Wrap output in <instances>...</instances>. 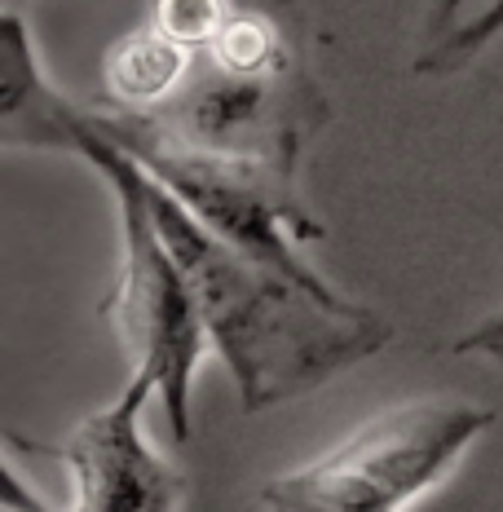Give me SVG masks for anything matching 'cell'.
<instances>
[{"label": "cell", "instance_id": "cell-6", "mask_svg": "<svg viewBox=\"0 0 503 512\" xmlns=\"http://www.w3.org/2000/svg\"><path fill=\"white\" fill-rule=\"evenodd\" d=\"M159 393L151 371H133L102 411L84 415L62 442L40 451L67 468V512H177L186 499V473L151 446L142 411Z\"/></svg>", "mask_w": 503, "mask_h": 512}, {"label": "cell", "instance_id": "cell-5", "mask_svg": "<svg viewBox=\"0 0 503 512\" xmlns=\"http://www.w3.org/2000/svg\"><path fill=\"white\" fill-rule=\"evenodd\" d=\"M137 120L181 146L296 177L309 142L327 128V93L305 62V40L274 62H230L199 49L173 98Z\"/></svg>", "mask_w": 503, "mask_h": 512}, {"label": "cell", "instance_id": "cell-13", "mask_svg": "<svg viewBox=\"0 0 503 512\" xmlns=\"http://www.w3.org/2000/svg\"><path fill=\"white\" fill-rule=\"evenodd\" d=\"M490 358H495V362H503V349H499V354H490Z\"/></svg>", "mask_w": 503, "mask_h": 512}, {"label": "cell", "instance_id": "cell-10", "mask_svg": "<svg viewBox=\"0 0 503 512\" xmlns=\"http://www.w3.org/2000/svg\"><path fill=\"white\" fill-rule=\"evenodd\" d=\"M234 5H239V0H155L151 27H159L168 40H177L181 49L199 53L230 23Z\"/></svg>", "mask_w": 503, "mask_h": 512}, {"label": "cell", "instance_id": "cell-1", "mask_svg": "<svg viewBox=\"0 0 503 512\" xmlns=\"http://www.w3.org/2000/svg\"><path fill=\"white\" fill-rule=\"evenodd\" d=\"M146 190L168 248L195 287L212 354L226 362L248 415L323 389L393 340L389 318L336 283L287 279L203 230L151 173Z\"/></svg>", "mask_w": 503, "mask_h": 512}, {"label": "cell", "instance_id": "cell-8", "mask_svg": "<svg viewBox=\"0 0 503 512\" xmlns=\"http://www.w3.org/2000/svg\"><path fill=\"white\" fill-rule=\"evenodd\" d=\"M195 53L168 40L159 27H137L124 40H115L106 53V102L124 115H155L186 80Z\"/></svg>", "mask_w": 503, "mask_h": 512}, {"label": "cell", "instance_id": "cell-4", "mask_svg": "<svg viewBox=\"0 0 503 512\" xmlns=\"http://www.w3.org/2000/svg\"><path fill=\"white\" fill-rule=\"evenodd\" d=\"M84 115H89L93 133L115 142L128 159H137L221 243L287 274V279L323 283V274L301 256V243L323 239V221L301 199L296 177L181 146L155 124L111 111V106H84Z\"/></svg>", "mask_w": 503, "mask_h": 512}, {"label": "cell", "instance_id": "cell-9", "mask_svg": "<svg viewBox=\"0 0 503 512\" xmlns=\"http://www.w3.org/2000/svg\"><path fill=\"white\" fill-rule=\"evenodd\" d=\"M503 36V0H433L420 27L411 71L415 76H455L473 67L490 40Z\"/></svg>", "mask_w": 503, "mask_h": 512}, {"label": "cell", "instance_id": "cell-3", "mask_svg": "<svg viewBox=\"0 0 503 512\" xmlns=\"http://www.w3.org/2000/svg\"><path fill=\"white\" fill-rule=\"evenodd\" d=\"M495 411L459 398H411L371 415L318 460L265 477L256 504L265 512H406L455 464Z\"/></svg>", "mask_w": 503, "mask_h": 512}, {"label": "cell", "instance_id": "cell-11", "mask_svg": "<svg viewBox=\"0 0 503 512\" xmlns=\"http://www.w3.org/2000/svg\"><path fill=\"white\" fill-rule=\"evenodd\" d=\"M499 349H503V305L455 340V354H499Z\"/></svg>", "mask_w": 503, "mask_h": 512}, {"label": "cell", "instance_id": "cell-7", "mask_svg": "<svg viewBox=\"0 0 503 512\" xmlns=\"http://www.w3.org/2000/svg\"><path fill=\"white\" fill-rule=\"evenodd\" d=\"M84 106L49 84L40 53L18 14L0 18V146L5 151H71Z\"/></svg>", "mask_w": 503, "mask_h": 512}, {"label": "cell", "instance_id": "cell-12", "mask_svg": "<svg viewBox=\"0 0 503 512\" xmlns=\"http://www.w3.org/2000/svg\"><path fill=\"white\" fill-rule=\"evenodd\" d=\"M0 512H49L36 499V490H27V482L18 477L14 455H5V486H0Z\"/></svg>", "mask_w": 503, "mask_h": 512}, {"label": "cell", "instance_id": "cell-2", "mask_svg": "<svg viewBox=\"0 0 503 512\" xmlns=\"http://www.w3.org/2000/svg\"><path fill=\"white\" fill-rule=\"evenodd\" d=\"M71 155L98 168L115 195V212H120V274H115V287L102 301V318L124 345L133 371H151L159 380L164 415L173 424L177 442H186L195 371L212 349L195 287H190L186 270H181V261L155 221L142 164L128 159L115 142H106L102 133H93L89 115H80Z\"/></svg>", "mask_w": 503, "mask_h": 512}]
</instances>
